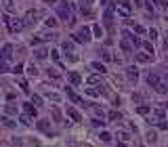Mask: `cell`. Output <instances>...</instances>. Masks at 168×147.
<instances>
[{
  "mask_svg": "<svg viewBox=\"0 0 168 147\" xmlns=\"http://www.w3.org/2000/svg\"><path fill=\"white\" fill-rule=\"evenodd\" d=\"M76 42H80V44H88V42L92 40V36H91V28H86V25H82V28L78 29L76 34L71 36Z\"/></svg>",
  "mask_w": 168,
  "mask_h": 147,
  "instance_id": "6da1fadb",
  "label": "cell"
},
{
  "mask_svg": "<svg viewBox=\"0 0 168 147\" xmlns=\"http://www.w3.org/2000/svg\"><path fill=\"white\" fill-rule=\"evenodd\" d=\"M57 13H59V17H61L63 21H67L70 25H74V23H76V21H74V17H71V11H70V7H67L65 2H61V4H59Z\"/></svg>",
  "mask_w": 168,
  "mask_h": 147,
  "instance_id": "7a4b0ae2",
  "label": "cell"
},
{
  "mask_svg": "<svg viewBox=\"0 0 168 147\" xmlns=\"http://www.w3.org/2000/svg\"><path fill=\"white\" fill-rule=\"evenodd\" d=\"M113 13H116V4H107L103 13V21L107 28H112V23H113Z\"/></svg>",
  "mask_w": 168,
  "mask_h": 147,
  "instance_id": "3957f363",
  "label": "cell"
},
{
  "mask_svg": "<svg viewBox=\"0 0 168 147\" xmlns=\"http://www.w3.org/2000/svg\"><path fill=\"white\" fill-rule=\"evenodd\" d=\"M23 28H25V21L23 19H11L8 21V32H11V34H17V32H21Z\"/></svg>",
  "mask_w": 168,
  "mask_h": 147,
  "instance_id": "277c9868",
  "label": "cell"
},
{
  "mask_svg": "<svg viewBox=\"0 0 168 147\" xmlns=\"http://www.w3.org/2000/svg\"><path fill=\"white\" fill-rule=\"evenodd\" d=\"M118 13L124 15V17H128V15L133 13V4H130L128 0H120L118 2Z\"/></svg>",
  "mask_w": 168,
  "mask_h": 147,
  "instance_id": "5b68a950",
  "label": "cell"
},
{
  "mask_svg": "<svg viewBox=\"0 0 168 147\" xmlns=\"http://www.w3.org/2000/svg\"><path fill=\"white\" fill-rule=\"evenodd\" d=\"M84 92L86 95H91V97H101V95H105V86H101V84H95V86H91V88H84Z\"/></svg>",
  "mask_w": 168,
  "mask_h": 147,
  "instance_id": "8992f818",
  "label": "cell"
},
{
  "mask_svg": "<svg viewBox=\"0 0 168 147\" xmlns=\"http://www.w3.org/2000/svg\"><path fill=\"white\" fill-rule=\"evenodd\" d=\"M38 17H40V13H38V11H34V8H29L28 13H25V17H23V21H25V28H29V25H34Z\"/></svg>",
  "mask_w": 168,
  "mask_h": 147,
  "instance_id": "52a82bcc",
  "label": "cell"
},
{
  "mask_svg": "<svg viewBox=\"0 0 168 147\" xmlns=\"http://www.w3.org/2000/svg\"><path fill=\"white\" fill-rule=\"evenodd\" d=\"M160 76H158V74H154V71H149V74H147V84H149V86H151V88H158V86H160Z\"/></svg>",
  "mask_w": 168,
  "mask_h": 147,
  "instance_id": "ba28073f",
  "label": "cell"
},
{
  "mask_svg": "<svg viewBox=\"0 0 168 147\" xmlns=\"http://www.w3.org/2000/svg\"><path fill=\"white\" fill-rule=\"evenodd\" d=\"M126 78H128L130 82H137V78H139V70H137L134 65H128V67H126Z\"/></svg>",
  "mask_w": 168,
  "mask_h": 147,
  "instance_id": "9c48e42d",
  "label": "cell"
},
{
  "mask_svg": "<svg viewBox=\"0 0 168 147\" xmlns=\"http://www.w3.org/2000/svg\"><path fill=\"white\" fill-rule=\"evenodd\" d=\"M38 130H40V133H46V134H53L50 133V120H38Z\"/></svg>",
  "mask_w": 168,
  "mask_h": 147,
  "instance_id": "30bf717a",
  "label": "cell"
},
{
  "mask_svg": "<svg viewBox=\"0 0 168 147\" xmlns=\"http://www.w3.org/2000/svg\"><path fill=\"white\" fill-rule=\"evenodd\" d=\"M162 118H164V105H162V107H155L154 112H151V122H155V124H158Z\"/></svg>",
  "mask_w": 168,
  "mask_h": 147,
  "instance_id": "8fae6325",
  "label": "cell"
},
{
  "mask_svg": "<svg viewBox=\"0 0 168 147\" xmlns=\"http://www.w3.org/2000/svg\"><path fill=\"white\" fill-rule=\"evenodd\" d=\"M137 61L139 63H154V55H151V53H139V55H137Z\"/></svg>",
  "mask_w": 168,
  "mask_h": 147,
  "instance_id": "7c38bea8",
  "label": "cell"
},
{
  "mask_svg": "<svg viewBox=\"0 0 168 147\" xmlns=\"http://www.w3.org/2000/svg\"><path fill=\"white\" fill-rule=\"evenodd\" d=\"M11 57H13V46L11 44H4L2 46V61H11Z\"/></svg>",
  "mask_w": 168,
  "mask_h": 147,
  "instance_id": "4fadbf2b",
  "label": "cell"
},
{
  "mask_svg": "<svg viewBox=\"0 0 168 147\" xmlns=\"http://www.w3.org/2000/svg\"><path fill=\"white\" fill-rule=\"evenodd\" d=\"M67 78H70V82L74 84V86H78V84L82 82V76H80L78 71H67Z\"/></svg>",
  "mask_w": 168,
  "mask_h": 147,
  "instance_id": "5bb4252c",
  "label": "cell"
},
{
  "mask_svg": "<svg viewBox=\"0 0 168 147\" xmlns=\"http://www.w3.org/2000/svg\"><path fill=\"white\" fill-rule=\"evenodd\" d=\"M65 112H67V116H70L74 122H82V116H80V113H78L74 107H70V105H67V109H65Z\"/></svg>",
  "mask_w": 168,
  "mask_h": 147,
  "instance_id": "9a60e30c",
  "label": "cell"
},
{
  "mask_svg": "<svg viewBox=\"0 0 168 147\" xmlns=\"http://www.w3.org/2000/svg\"><path fill=\"white\" fill-rule=\"evenodd\" d=\"M65 92H67V97H70V99H71V101H74V103H76V105H82V99L78 97V95H76V92H74V91H71L70 86L65 88Z\"/></svg>",
  "mask_w": 168,
  "mask_h": 147,
  "instance_id": "2e32d148",
  "label": "cell"
},
{
  "mask_svg": "<svg viewBox=\"0 0 168 147\" xmlns=\"http://www.w3.org/2000/svg\"><path fill=\"white\" fill-rule=\"evenodd\" d=\"M23 109H25L28 116H34V118H36V113H38V109L34 107V101H32V103H23Z\"/></svg>",
  "mask_w": 168,
  "mask_h": 147,
  "instance_id": "e0dca14e",
  "label": "cell"
},
{
  "mask_svg": "<svg viewBox=\"0 0 168 147\" xmlns=\"http://www.w3.org/2000/svg\"><path fill=\"white\" fill-rule=\"evenodd\" d=\"M2 113H7V116H17V107H15L13 103H8V105H4Z\"/></svg>",
  "mask_w": 168,
  "mask_h": 147,
  "instance_id": "ac0fdd59",
  "label": "cell"
},
{
  "mask_svg": "<svg viewBox=\"0 0 168 147\" xmlns=\"http://www.w3.org/2000/svg\"><path fill=\"white\" fill-rule=\"evenodd\" d=\"M91 67H92V70H97L99 74H105V71H107V67H105L101 61H92V63H91Z\"/></svg>",
  "mask_w": 168,
  "mask_h": 147,
  "instance_id": "d6986e66",
  "label": "cell"
},
{
  "mask_svg": "<svg viewBox=\"0 0 168 147\" xmlns=\"http://www.w3.org/2000/svg\"><path fill=\"white\" fill-rule=\"evenodd\" d=\"M124 38H128V40L133 42L134 46H141V44H143V42H141V40H139V38H137L134 34H130V32H124Z\"/></svg>",
  "mask_w": 168,
  "mask_h": 147,
  "instance_id": "ffe728a7",
  "label": "cell"
},
{
  "mask_svg": "<svg viewBox=\"0 0 168 147\" xmlns=\"http://www.w3.org/2000/svg\"><path fill=\"white\" fill-rule=\"evenodd\" d=\"M116 139L128 143V141H130V133H126V130H118V133H116Z\"/></svg>",
  "mask_w": 168,
  "mask_h": 147,
  "instance_id": "44dd1931",
  "label": "cell"
},
{
  "mask_svg": "<svg viewBox=\"0 0 168 147\" xmlns=\"http://www.w3.org/2000/svg\"><path fill=\"white\" fill-rule=\"evenodd\" d=\"M99 141H101V143H112V134L107 133V130H101V133H99Z\"/></svg>",
  "mask_w": 168,
  "mask_h": 147,
  "instance_id": "7402d4cb",
  "label": "cell"
},
{
  "mask_svg": "<svg viewBox=\"0 0 168 147\" xmlns=\"http://www.w3.org/2000/svg\"><path fill=\"white\" fill-rule=\"evenodd\" d=\"M137 113H141V116L151 113V105H139V107H137Z\"/></svg>",
  "mask_w": 168,
  "mask_h": 147,
  "instance_id": "603a6c76",
  "label": "cell"
},
{
  "mask_svg": "<svg viewBox=\"0 0 168 147\" xmlns=\"http://www.w3.org/2000/svg\"><path fill=\"white\" fill-rule=\"evenodd\" d=\"M36 59H38V61H44V59H46V55H49V53H46V49H36Z\"/></svg>",
  "mask_w": 168,
  "mask_h": 147,
  "instance_id": "cb8c5ba5",
  "label": "cell"
},
{
  "mask_svg": "<svg viewBox=\"0 0 168 147\" xmlns=\"http://www.w3.org/2000/svg\"><path fill=\"white\" fill-rule=\"evenodd\" d=\"M61 49L65 50V53H74V42H70V40H65L61 44Z\"/></svg>",
  "mask_w": 168,
  "mask_h": 147,
  "instance_id": "d4e9b609",
  "label": "cell"
},
{
  "mask_svg": "<svg viewBox=\"0 0 168 147\" xmlns=\"http://www.w3.org/2000/svg\"><path fill=\"white\" fill-rule=\"evenodd\" d=\"M44 25L55 29V28H57V19H55V17H46V19H44Z\"/></svg>",
  "mask_w": 168,
  "mask_h": 147,
  "instance_id": "484cf974",
  "label": "cell"
},
{
  "mask_svg": "<svg viewBox=\"0 0 168 147\" xmlns=\"http://www.w3.org/2000/svg\"><path fill=\"white\" fill-rule=\"evenodd\" d=\"M2 4H4V11H7V13L15 11V4H13V0H2Z\"/></svg>",
  "mask_w": 168,
  "mask_h": 147,
  "instance_id": "4316f807",
  "label": "cell"
},
{
  "mask_svg": "<svg viewBox=\"0 0 168 147\" xmlns=\"http://www.w3.org/2000/svg\"><path fill=\"white\" fill-rule=\"evenodd\" d=\"M92 34L97 36V38H103V29H101V25H99V23H95V25H92Z\"/></svg>",
  "mask_w": 168,
  "mask_h": 147,
  "instance_id": "83f0119b",
  "label": "cell"
},
{
  "mask_svg": "<svg viewBox=\"0 0 168 147\" xmlns=\"http://www.w3.org/2000/svg\"><path fill=\"white\" fill-rule=\"evenodd\" d=\"M120 46H122L124 53H130V40H128V38H124V40L120 42Z\"/></svg>",
  "mask_w": 168,
  "mask_h": 147,
  "instance_id": "f1b7e54d",
  "label": "cell"
},
{
  "mask_svg": "<svg viewBox=\"0 0 168 147\" xmlns=\"http://www.w3.org/2000/svg\"><path fill=\"white\" fill-rule=\"evenodd\" d=\"M88 105H91V109H92V113H95V116H97V118H103V116H105V113H103V109H101V107H95V105H92V103H88Z\"/></svg>",
  "mask_w": 168,
  "mask_h": 147,
  "instance_id": "f546056e",
  "label": "cell"
},
{
  "mask_svg": "<svg viewBox=\"0 0 168 147\" xmlns=\"http://www.w3.org/2000/svg\"><path fill=\"white\" fill-rule=\"evenodd\" d=\"M141 46H143V50H147V53H151V55H155L154 53V44H151V42H143V44H141Z\"/></svg>",
  "mask_w": 168,
  "mask_h": 147,
  "instance_id": "4dcf8cb0",
  "label": "cell"
},
{
  "mask_svg": "<svg viewBox=\"0 0 168 147\" xmlns=\"http://www.w3.org/2000/svg\"><path fill=\"white\" fill-rule=\"evenodd\" d=\"M2 124L7 126V128H13V126H15V122H13V120H8V118H7V113H2Z\"/></svg>",
  "mask_w": 168,
  "mask_h": 147,
  "instance_id": "1f68e13d",
  "label": "cell"
},
{
  "mask_svg": "<svg viewBox=\"0 0 168 147\" xmlns=\"http://www.w3.org/2000/svg\"><path fill=\"white\" fill-rule=\"evenodd\" d=\"M29 118H32V116H28V113H23V116H19V122L23 126H29Z\"/></svg>",
  "mask_w": 168,
  "mask_h": 147,
  "instance_id": "d6a6232c",
  "label": "cell"
},
{
  "mask_svg": "<svg viewBox=\"0 0 168 147\" xmlns=\"http://www.w3.org/2000/svg\"><path fill=\"white\" fill-rule=\"evenodd\" d=\"M107 118H109V120L113 122V120H120L122 116H120V112H116V109H113V112H109V113H107Z\"/></svg>",
  "mask_w": 168,
  "mask_h": 147,
  "instance_id": "836d02e7",
  "label": "cell"
},
{
  "mask_svg": "<svg viewBox=\"0 0 168 147\" xmlns=\"http://www.w3.org/2000/svg\"><path fill=\"white\" fill-rule=\"evenodd\" d=\"M50 55H53V61L61 65V55H59V50H50Z\"/></svg>",
  "mask_w": 168,
  "mask_h": 147,
  "instance_id": "e575fe53",
  "label": "cell"
},
{
  "mask_svg": "<svg viewBox=\"0 0 168 147\" xmlns=\"http://www.w3.org/2000/svg\"><path fill=\"white\" fill-rule=\"evenodd\" d=\"M46 99H50V101H61V97L57 92H46Z\"/></svg>",
  "mask_w": 168,
  "mask_h": 147,
  "instance_id": "d590c367",
  "label": "cell"
},
{
  "mask_svg": "<svg viewBox=\"0 0 168 147\" xmlns=\"http://www.w3.org/2000/svg\"><path fill=\"white\" fill-rule=\"evenodd\" d=\"M91 124L95 126V128H103V124H105V122H101L99 118H95V120H91Z\"/></svg>",
  "mask_w": 168,
  "mask_h": 147,
  "instance_id": "8d00e7d4",
  "label": "cell"
},
{
  "mask_svg": "<svg viewBox=\"0 0 168 147\" xmlns=\"http://www.w3.org/2000/svg\"><path fill=\"white\" fill-rule=\"evenodd\" d=\"M158 128H162V130H168V120H164V118H162L160 122H158Z\"/></svg>",
  "mask_w": 168,
  "mask_h": 147,
  "instance_id": "74e56055",
  "label": "cell"
},
{
  "mask_svg": "<svg viewBox=\"0 0 168 147\" xmlns=\"http://www.w3.org/2000/svg\"><path fill=\"white\" fill-rule=\"evenodd\" d=\"M145 141H147V143H155V133H147L145 134Z\"/></svg>",
  "mask_w": 168,
  "mask_h": 147,
  "instance_id": "f35d334b",
  "label": "cell"
},
{
  "mask_svg": "<svg viewBox=\"0 0 168 147\" xmlns=\"http://www.w3.org/2000/svg\"><path fill=\"white\" fill-rule=\"evenodd\" d=\"M99 82H101V78L99 76H91L88 78V84H91V86H95V84H99Z\"/></svg>",
  "mask_w": 168,
  "mask_h": 147,
  "instance_id": "ab89813d",
  "label": "cell"
},
{
  "mask_svg": "<svg viewBox=\"0 0 168 147\" xmlns=\"http://www.w3.org/2000/svg\"><path fill=\"white\" fill-rule=\"evenodd\" d=\"M133 29H134V34H145V28H143V25H139V23H137V25H133Z\"/></svg>",
  "mask_w": 168,
  "mask_h": 147,
  "instance_id": "60d3db41",
  "label": "cell"
},
{
  "mask_svg": "<svg viewBox=\"0 0 168 147\" xmlns=\"http://www.w3.org/2000/svg\"><path fill=\"white\" fill-rule=\"evenodd\" d=\"M145 8H147V11H149L151 15L155 13V7H154V2H145Z\"/></svg>",
  "mask_w": 168,
  "mask_h": 147,
  "instance_id": "b9f144b4",
  "label": "cell"
},
{
  "mask_svg": "<svg viewBox=\"0 0 168 147\" xmlns=\"http://www.w3.org/2000/svg\"><path fill=\"white\" fill-rule=\"evenodd\" d=\"M28 74H29V76H36V74H38V70H36V65H34V63H32V65L28 67Z\"/></svg>",
  "mask_w": 168,
  "mask_h": 147,
  "instance_id": "7bdbcfd3",
  "label": "cell"
},
{
  "mask_svg": "<svg viewBox=\"0 0 168 147\" xmlns=\"http://www.w3.org/2000/svg\"><path fill=\"white\" fill-rule=\"evenodd\" d=\"M19 86H21V91L25 92V95L29 92V88H28V82H25V80H21V84H19Z\"/></svg>",
  "mask_w": 168,
  "mask_h": 147,
  "instance_id": "ee69618b",
  "label": "cell"
},
{
  "mask_svg": "<svg viewBox=\"0 0 168 147\" xmlns=\"http://www.w3.org/2000/svg\"><path fill=\"white\" fill-rule=\"evenodd\" d=\"M53 118H55L57 122H59V120H61V112H59V109H57V107H55V109H53Z\"/></svg>",
  "mask_w": 168,
  "mask_h": 147,
  "instance_id": "f6af8a7d",
  "label": "cell"
},
{
  "mask_svg": "<svg viewBox=\"0 0 168 147\" xmlns=\"http://www.w3.org/2000/svg\"><path fill=\"white\" fill-rule=\"evenodd\" d=\"M32 101H34L36 105H42V97H38V95H32Z\"/></svg>",
  "mask_w": 168,
  "mask_h": 147,
  "instance_id": "bcb514c9",
  "label": "cell"
},
{
  "mask_svg": "<svg viewBox=\"0 0 168 147\" xmlns=\"http://www.w3.org/2000/svg\"><path fill=\"white\" fill-rule=\"evenodd\" d=\"M149 38H151V40H154V38H158V29H155V28L149 29Z\"/></svg>",
  "mask_w": 168,
  "mask_h": 147,
  "instance_id": "7dc6e473",
  "label": "cell"
},
{
  "mask_svg": "<svg viewBox=\"0 0 168 147\" xmlns=\"http://www.w3.org/2000/svg\"><path fill=\"white\" fill-rule=\"evenodd\" d=\"M21 70H23V65H21V63H17V65L13 67V74H21Z\"/></svg>",
  "mask_w": 168,
  "mask_h": 147,
  "instance_id": "c3c4849f",
  "label": "cell"
},
{
  "mask_svg": "<svg viewBox=\"0 0 168 147\" xmlns=\"http://www.w3.org/2000/svg\"><path fill=\"white\" fill-rule=\"evenodd\" d=\"M101 55H103V59H105V61H112V55H109L107 50H101Z\"/></svg>",
  "mask_w": 168,
  "mask_h": 147,
  "instance_id": "681fc988",
  "label": "cell"
},
{
  "mask_svg": "<svg viewBox=\"0 0 168 147\" xmlns=\"http://www.w3.org/2000/svg\"><path fill=\"white\" fill-rule=\"evenodd\" d=\"M160 7H162V8H164V11L168 13V0H160Z\"/></svg>",
  "mask_w": 168,
  "mask_h": 147,
  "instance_id": "f907efd6",
  "label": "cell"
},
{
  "mask_svg": "<svg viewBox=\"0 0 168 147\" xmlns=\"http://www.w3.org/2000/svg\"><path fill=\"white\" fill-rule=\"evenodd\" d=\"M133 101H137V103H139V101H143V95H133Z\"/></svg>",
  "mask_w": 168,
  "mask_h": 147,
  "instance_id": "816d5d0a",
  "label": "cell"
},
{
  "mask_svg": "<svg viewBox=\"0 0 168 147\" xmlns=\"http://www.w3.org/2000/svg\"><path fill=\"white\" fill-rule=\"evenodd\" d=\"M49 76H53V78H59V71H55V70H49Z\"/></svg>",
  "mask_w": 168,
  "mask_h": 147,
  "instance_id": "f5cc1de1",
  "label": "cell"
},
{
  "mask_svg": "<svg viewBox=\"0 0 168 147\" xmlns=\"http://www.w3.org/2000/svg\"><path fill=\"white\" fill-rule=\"evenodd\" d=\"M91 2H92V0H80V4H84V7H88Z\"/></svg>",
  "mask_w": 168,
  "mask_h": 147,
  "instance_id": "db71d44e",
  "label": "cell"
},
{
  "mask_svg": "<svg viewBox=\"0 0 168 147\" xmlns=\"http://www.w3.org/2000/svg\"><path fill=\"white\" fill-rule=\"evenodd\" d=\"M134 7H143V4H141V0H134Z\"/></svg>",
  "mask_w": 168,
  "mask_h": 147,
  "instance_id": "11a10c76",
  "label": "cell"
},
{
  "mask_svg": "<svg viewBox=\"0 0 168 147\" xmlns=\"http://www.w3.org/2000/svg\"><path fill=\"white\" fill-rule=\"evenodd\" d=\"M99 2H101V4H105V2H107V0H99Z\"/></svg>",
  "mask_w": 168,
  "mask_h": 147,
  "instance_id": "9f6ffc18",
  "label": "cell"
},
{
  "mask_svg": "<svg viewBox=\"0 0 168 147\" xmlns=\"http://www.w3.org/2000/svg\"><path fill=\"white\" fill-rule=\"evenodd\" d=\"M46 2H55V0H46Z\"/></svg>",
  "mask_w": 168,
  "mask_h": 147,
  "instance_id": "6f0895ef",
  "label": "cell"
},
{
  "mask_svg": "<svg viewBox=\"0 0 168 147\" xmlns=\"http://www.w3.org/2000/svg\"><path fill=\"white\" fill-rule=\"evenodd\" d=\"M166 38H168V32H166Z\"/></svg>",
  "mask_w": 168,
  "mask_h": 147,
  "instance_id": "680465c9",
  "label": "cell"
}]
</instances>
